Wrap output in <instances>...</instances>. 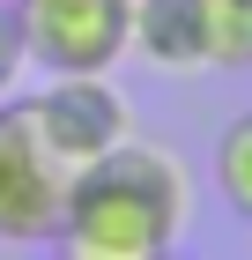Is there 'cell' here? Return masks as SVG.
<instances>
[{"mask_svg": "<svg viewBox=\"0 0 252 260\" xmlns=\"http://www.w3.org/2000/svg\"><path fill=\"white\" fill-rule=\"evenodd\" d=\"M186 216H193L186 164L134 134L67 179V216L52 245L59 260H163L178 253Z\"/></svg>", "mask_w": 252, "mask_h": 260, "instance_id": "obj_1", "label": "cell"}, {"mask_svg": "<svg viewBox=\"0 0 252 260\" xmlns=\"http://www.w3.org/2000/svg\"><path fill=\"white\" fill-rule=\"evenodd\" d=\"M38 75H112L134 52V0H8Z\"/></svg>", "mask_w": 252, "mask_h": 260, "instance_id": "obj_2", "label": "cell"}, {"mask_svg": "<svg viewBox=\"0 0 252 260\" xmlns=\"http://www.w3.org/2000/svg\"><path fill=\"white\" fill-rule=\"evenodd\" d=\"M67 216V171L30 126V104L0 97V245H52Z\"/></svg>", "mask_w": 252, "mask_h": 260, "instance_id": "obj_3", "label": "cell"}, {"mask_svg": "<svg viewBox=\"0 0 252 260\" xmlns=\"http://www.w3.org/2000/svg\"><path fill=\"white\" fill-rule=\"evenodd\" d=\"M22 104H30V126H38V141L52 149V164L67 179L82 164L112 156L119 141H134V104L112 89V75H59Z\"/></svg>", "mask_w": 252, "mask_h": 260, "instance_id": "obj_4", "label": "cell"}, {"mask_svg": "<svg viewBox=\"0 0 252 260\" xmlns=\"http://www.w3.org/2000/svg\"><path fill=\"white\" fill-rule=\"evenodd\" d=\"M134 52L149 67H208V0H134Z\"/></svg>", "mask_w": 252, "mask_h": 260, "instance_id": "obj_5", "label": "cell"}, {"mask_svg": "<svg viewBox=\"0 0 252 260\" xmlns=\"http://www.w3.org/2000/svg\"><path fill=\"white\" fill-rule=\"evenodd\" d=\"M215 193L252 223V112H237V119L215 134Z\"/></svg>", "mask_w": 252, "mask_h": 260, "instance_id": "obj_6", "label": "cell"}, {"mask_svg": "<svg viewBox=\"0 0 252 260\" xmlns=\"http://www.w3.org/2000/svg\"><path fill=\"white\" fill-rule=\"evenodd\" d=\"M208 67H252V0H208Z\"/></svg>", "mask_w": 252, "mask_h": 260, "instance_id": "obj_7", "label": "cell"}, {"mask_svg": "<svg viewBox=\"0 0 252 260\" xmlns=\"http://www.w3.org/2000/svg\"><path fill=\"white\" fill-rule=\"evenodd\" d=\"M22 67H30V52H22V30H15V8L0 0V97H15Z\"/></svg>", "mask_w": 252, "mask_h": 260, "instance_id": "obj_8", "label": "cell"}]
</instances>
